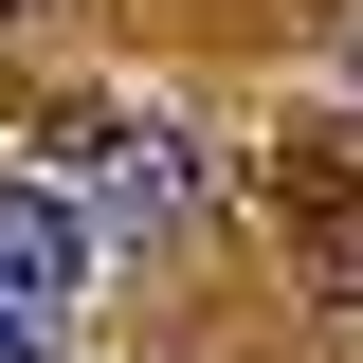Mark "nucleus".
<instances>
[{
  "mask_svg": "<svg viewBox=\"0 0 363 363\" xmlns=\"http://www.w3.org/2000/svg\"><path fill=\"white\" fill-rule=\"evenodd\" d=\"M55 164H91V218H200V145L145 128V109H55Z\"/></svg>",
  "mask_w": 363,
  "mask_h": 363,
  "instance_id": "nucleus-1",
  "label": "nucleus"
},
{
  "mask_svg": "<svg viewBox=\"0 0 363 363\" xmlns=\"http://www.w3.org/2000/svg\"><path fill=\"white\" fill-rule=\"evenodd\" d=\"M73 291H91V218L55 200V182H0V309H18V327H55Z\"/></svg>",
  "mask_w": 363,
  "mask_h": 363,
  "instance_id": "nucleus-2",
  "label": "nucleus"
},
{
  "mask_svg": "<svg viewBox=\"0 0 363 363\" xmlns=\"http://www.w3.org/2000/svg\"><path fill=\"white\" fill-rule=\"evenodd\" d=\"M0 363H55V327H18V309H0Z\"/></svg>",
  "mask_w": 363,
  "mask_h": 363,
  "instance_id": "nucleus-3",
  "label": "nucleus"
},
{
  "mask_svg": "<svg viewBox=\"0 0 363 363\" xmlns=\"http://www.w3.org/2000/svg\"><path fill=\"white\" fill-rule=\"evenodd\" d=\"M0 18H18V0H0Z\"/></svg>",
  "mask_w": 363,
  "mask_h": 363,
  "instance_id": "nucleus-4",
  "label": "nucleus"
}]
</instances>
